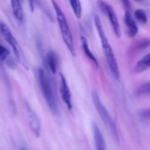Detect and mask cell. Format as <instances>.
I'll list each match as a JSON object with an SVG mask.
<instances>
[{
    "label": "cell",
    "mask_w": 150,
    "mask_h": 150,
    "mask_svg": "<svg viewBox=\"0 0 150 150\" xmlns=\"http://www.w3.org/2000/svg\"><path fill=\"white\" fill-rule=\"evenodd\" d=\"M36 76L40 88L42 91V93L45 101L47 102L48 107L50 108L51 111L57 115L59 114V108L57 105V99H56L55 95H54L51 80L48 77V75L45 73V72L41 68L37 70Z\"/></svg>",
    "instance_id": "1"
},
{
    "label": "cell",
    "mask_w": 150,
    "mask_h": 150,
    "mask_svg": "<svg viewBox=\"0 0 150 150\" xmlns=\"http://www.w3.org/2000/svg\"><path fill=\"white\" fill-rule=\"evenodd\" d=\"M51 3H52L54 10H55L56 16H57L59 26V29L60 31H61L63 40H64L66 46L68 48L69 51L72 54V56L75 57L76 56V49H75L74 42H73V35H72L71 31H70L69 25L67 23L65 16H64L62 9L59 6V4L54 0H52Z\"/></svg>",
    "instance_id": "2"
},
{
    "label": "cell",
    "mask_w": 150,
    "mask_h": 150,
    "mask_svg": "<svg viewBox=\"0 0 150 150\" xmlns=\"http://www.w3.org/2000/svg\"><path fill=\"white\" fill-rule=\"evenodd\" d=\"M0 32H1V35L4 38V40L7 41V43L13 48V53H14L18 61L21 63V64L23 67H25V69L28 70L29 69V65H28L27 59H26L20 45L18 44V41L16 40V38L12 34V32L10 31V28L5 23H2V22H0Z\"/></svg>",
    "instance_id": "3"
},
{
    "label": "cell",
    "mask_w": 150,
    "mask_h": 150,
    "mask_svg": "<svg viewBox=\"0 0 150 150\" xmlns=\"http://www.w3.org/2000/svg\"><path fill=\"white\" fill-rule=\"evenodd\" d=\"M92 98L95 108H96L97 111L99 114L101 120H103L104 124L105 125V126L110 130V132L111 133L112 136H114V138H115V139H118V133H117L115 123H114V120H112V117H111L108 110L103 105L102 102H101L100 99L99 95H98V92L96 91L92 92Z\"/></svg>",
    "instance_id": "4"
},
{
    "label": "cell",
    "mask_w": 150,
    "mask_h": 150,
    "mask_svg": "<svg viewBox=\"0 0 150 150\" xmlns=\"http://www.w3.org/2000/svg\"><path fill=\"white\" fill-rule=\"evenodd\" d=\"M100 42L102 44V48L103 50L104 55H105L108 67H109L110 70L111 71L114 78L116 79H120V70H119L118 63H117V59L114 55L112 48L108 42L107 37L100 38Z\"/></svg>",
    "instance_id": "5"
},
{
    "label": "cell",
    "mask_w": 150,
    "mask_h": 150,
    "mask_svg": "<svg viewBox=\"0 0 150 150\" xmlns=\"http://www.w3.org/2000/svg\"><path fill=\"white\" fill-rule=\"evenodd\" d=\"M97 4H98V7L100 9L101 11L104 14L106 15V16L108 17V20H109L110 23H111V26H112L113 30H114L116 36L117 38H120V36H121L120 26V23H119L118 18H117L114 9L113 8L112 6L110 5L108 3L103 1V0H98L97 1Z\"/></svg>",
    "instance_id": "6"
},
{
    "label": "cell",
    "mask_w": 150,
    "mask_h": 150,
    "mask_svg": "<svg viewBox=\"0 0 150 150\" xmlns=\"http://www.w3.org/2000/svg\"><path fill=\"white\" fill-rule=\"evenodd\" d=\"M60 94H61L62 99L65 103L66 106L69 110H71L73 108L71 94L65 77L62 73H60Z\"/></svg>",
    "instance_id": "7"
},
{
    "label": "cell",
    "mask_w": 150,
    "mask_h": 150,
    "mask_svg": "<svg viewBox=\"0 0 150 150\" xmlns=\"http://www.w3.org/2000/svg\"><path fill=\"white\" fill-rule=\"evenodd\" d=\"M26 111H27L28 117H29V122L30 128L33 134L37 138H39L40 136V123L38 119V116L35 113V111L30 108L29 105L26 103Z\"/></svg>",
    "instance_id": "8"
},
{
    "label": "cell",
    "mask_w": 150,
    "mask_h": 150,
    "mask_svg": "<svg viewBox=\"0 0 150 150\" xmlns=\"http://www.w3.org/2000/svg\"><path fill=\"white\" fill-rule=\"evenodd\" d=\"M92 130H93L94 139H95V144L96 149L98 150H105L106 149L105 142L104 140L103 136L102 134L100 129L98 127L96 122H93L92 124Z\"/></svg>",
    "instance_id": "9"
},
{
    "label": "cell",
    "mask_w": 150,
    "mask_h": 150,
    "mask_svg": "<svg viewBox=\"0 0 150 150\" xmlns=\"http://www.w3.org/2000/svg\"><path fill=\"white\" fill-rule=\"evenodd\" d=\"M124 20L126 26L127 28V30H128L127 32H128L129 37H130V38L136 37V35L138 33V31H139V29H138L136 23L135 22L133 17H132L129 10H126L125 13Z\"/></svg>",
    "instance_id": "10"
},
{
    "label": "cell",
    "mask_w": 150,
    "mask_h": 150,
    "mask_svg": "<svg viewBox=\"0 0 150 150\" xmlns=\"http://www.w3.org/2000/svg\"><path fill=\"white\" fill-rule=\"evenodd\" d=\"M45 62L51 73L56 74L58 68V57L57 54L53 51H48L45 57Z\"/></svg>",
    "instance_id": "11"
},
{
    "label": "cell",
    "mask_w": 150,
    "mask_h": 150,
    "mask_svg": "<svg viewBox=\"0 0 150 150\" xmlns=\"http://www.w3.org/2000/svg\"><path fill=\"white\" fill-rule=\"evenodd\" d=\"M81 46L82 48H83V52H84L85 55L92 62V63H93L94 65L95 66V67L98 69V67H99V63H98L96 57H95V55H94V54H92V51H91L86 38H84L83 36H81Z\"/></svg>",
    "instance_id": "12"
},
{
    "label": "cell",
    "mask_w": 150,
    "mask_h": 150,
    "mask_svg": "<svg viewBox=\"0 0 150 150\" xmlns=\"http://www.w3.org/2000/svg\"><path fill=\"white\" fill-rule=\"evenodd\" d=\"M10 4L14 17L19 21H22L23 19V13L20 0H10Z\"/></svg>",
    "instance_id": "13"
},
{
    "label": "cell",
    "mask_w": 150,
    "mask_h": 150,
    "mask_svg": "<svg viewBox=\"0 0 150 150\" xmlns=\"http://www.w3.org/2000/svg\"><path fill=\"white\" fill-rule=\"evenodd\" d=\"M150 67V53L141 59L135 66L134 70L136 73H142Z\"/></svg>",
    "instance_id": "14"
},
{
    "label": "cell",
    "mask_w": 150,
    "mask_h": 150,
    "mask_svg": "<svg viewBox=\"0 0 150 150\" xmlns=\"http://www.w3.org/2000/svg\"><path fill=\"white\" fill-rule=\"evenodd\" d=\"M73 13L77 18H80L82 14V7L80 0H69Z\"/></svg>",
    "instance_id": "15"
},
{
    "label": "cell",
    "mask_w": 150,
    "mask_h": 150,
    "mask_svg": "<svg viewBox=\"0 0 150 150\" xmlns=\"http://www.w3.org/2000/svg\"><path fill=\"white\" fill-rule=\"evenodd\" d=\"M135 18L141 23H146L147 22V16L146 13L142 9H138L135 11Z\"/></svg>",
    "instance_id": "16"
},
{
    "label": "cell",
    "mask_w": 150,
    "mask_h": 150,
    "mask_svg": "<svg viewBox=\"0 0 150 150\" xmlns=\"http://www.w3.org/2000/svg\"><path fill=\"white\" fill-rule=\"evenodd\" d=\"M137 93L139 95H148V94H150V81L142 85L138 89Z\"/></svg>",
    "instance_id": "17"
},
{
    "label": "cell",
    "mask_w": 150,
    "mask_h": 150,
    "mask_svg": "<svg viewBox=\"0 0 150 150\" xmlns=\"http://www.w3.org/2000/svg\"><path fill=\"white\" fill-rule=\"evenodd\" d=\"M10 52L7 48L0 44V61H4L10 55Z\"/></svg>",
    "instance_id": "18"
},
{
    "label": "cell",
    "mask_w": 150,
    "mask_h": 150,
    "mask_svg": "<svg viewBox=\"0 0 150 150\" xmlns=\"http://www.w3.org/2000/svg\"><path fill=\"white\" fill-rule=\"evenodd\" d=\"M150 45V40H144L142 42H140L139 45V48H144Z\"/></svg>",
    "instance_id": "19"
},
{
    "label": "cell",
    "mask_w": 150,
    "mask_h": 150,
    "mask_svg": "<svg viewBox=\"0 0 150 150\" xmlns=\"http://www.w3.org/2000/svg\"><path fill=\"white\" fill-rule=\"evenodd\" d=\"M122 1L123 4H124V6H125V7L126 10H130V7H131V6H130V1H129V0H122Z\"/></svg>",
    "instance_id": "20"
},
{
    "label": "cell",
    "mask_w": 150,
    "mask_h": 150,
    "mask_svg": "<svg viewBox=\"0 0 150 150\" xmlns=\"http://www.w3.org/2000/svg\"><path fill=\"white\" fill-rule=\"evenodd\" d=\"M35 1H36V0H29V7H30V10L32 12H34V10H35Z\"/></svg>",
    "instance_id": "21"
},
{
    "label": "cell",
    "mask_w": 150,
    "mask_h": 150,
    "mask_svg": "<svg viewBox=\"0 0 150 150\" xmlns=\"http://www.w3.org/2000/svg\"><path fill=\"white\" fill-rule=\"evenodd\" d=\"M135 1H142V0H135Z\"/></svg>",
    "instance_id": "22"
}]
</instances>
